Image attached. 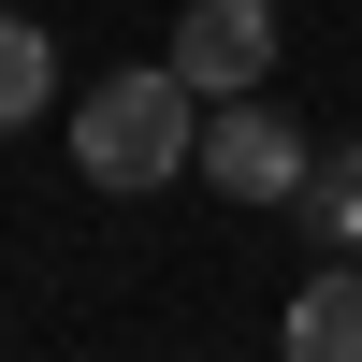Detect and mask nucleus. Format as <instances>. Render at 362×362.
<instances>
[{"instance_id": "nucleus-1", "label": "nucleus", "mask_w": 362, "mask_h": 362, "mask_svg": "<svg viewBox=\"0 0 362 362\" xmlns=\"http://www.w3.org/2000/svg\"><path fill=\"white\" fill-rule=\"evenodd\" d=\"M73 160L102 174V189H160V174H189V160H203V87L174 73V58L87 87V102H73Z\"/></svg>"}, {"instance_id": "nucleus-2", "label": "nucleus", "mask_w": 362, "mask_h": 362, "mask_svg": "<svg viewBox=\"0 0 362 362\" xmlns=\"http://www.w3.org/2000/svg\"><path fill=\"white\" fill-rule=\"evenodd\" d=\"M203 174H218L232 203H290V189H305V131H290L276 102H247V87H232V102L203 116Z\"/></svg>"}, {"instance_id": "nucleus-3", "label": "nucleus", "mask_w": 362, "mask_h": 362, "mask_svg": "<svg viewBox=\"0 0 362 362\" xmlns=\"http://www.w3.org/2000/svg\"><path fill=\"white\" fill-rule=\"evenodd\" d=\"M174 73H189L203 102L261 87L276 73V0H189V15H174Z\"/></svg>"}, {"instance_id": "nucleus-4", "label": "nucleus", "mask_w": 362, "mask_h": 362, "mask_svg": "<svg viewBox=\"0 0 362 362\" xmlns=\"http://www.w3.org/2000/svg\"><path fill=\"white\" fill-rule=\"evenodd\" d=\"M290 362H362V276H319L290 305Z\"/></svg>"}, {"instance_id": "nucleus-5", "label": "nucleus", "mask_w": 362, "mask_h": 362, "mask_svg": "<svg viewBox=\"0 0 362 362\" xmlns=\"http://www.w3.org/2000/svg\"><path fill=\"white\" fill-rule=\"evenodd\" d=\"M44 87H58V44L29 15H0V131H15V116H44Z\"/></svg>"}, {"instance_id": "nucleus-6", "label": "nucleus", "mask_w": 362, "mask_h": 362, "mask_svg": "<svg viewBox=\"0 0 362 362\" xmlns=\"http://www.w3.org/2000/svg\"><path fill=\"white\" fill-rule=\"evenodd\" d=\"M319 218H334V232H362V160H334V174H319Z\"/></svg>"}]
</instances>
